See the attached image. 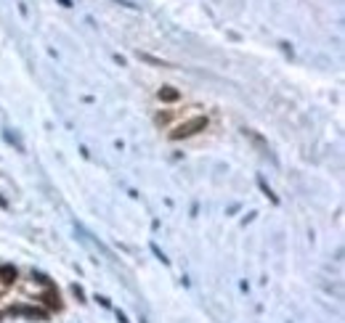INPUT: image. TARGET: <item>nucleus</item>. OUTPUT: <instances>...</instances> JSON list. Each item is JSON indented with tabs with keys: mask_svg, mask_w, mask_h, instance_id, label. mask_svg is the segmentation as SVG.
I'll use <instances>...</instances> for the list:
<instances>
[{
	"mask_svg": "<svg viewBox=\"0 0 345 323\" xmlns=\"http://www.w3.org/2000/svg\"><path fill=\"white\" fill-rule=\"evenodd\" d=\"M204 127H207V117H191V119L181 122V125L170 133V141H183V138H191V135L202 133Z\"/></svg>",
	"mask_w": 345,
	"mask_h": 323,
	"instance_id": "nucleus-1",
	"label": "nucleus"
},
{
	"mask_svg": "<svg viewBox=\"0 0 345 323\" xmlns=\"http://www.w3.org/2000/svg\"><path fill=\"white\" fill-rule=\"evenodd\" d=\"M11 315H27V318H37V320H48V312L40 307H11Z\"/></svg>",
	"mask_w": 345,
	"mask_h": 323,
	"instance_id": "nucleus-2",
	"label": "nucleus"
},
{
	"mask_svg": "<svg viewBox=\"0 0 345 323\" xmlns=\"http://www.w3.org/2000/svg\"><path fill=\"white\" fill-rule=\"evenodd\" d=\"M45 304H48L51 310H61V297H59V291L56 289H48V291H43V297H40Z\"/></svg>",
	"mask_w": 345,
	"mask_h": 323,
	"instance_id": "nucleus-3",
	"label": "nucleus"
},
{
	"mask_svg": "<svg viewBox=\"0 0 345 323\" xmlns=\"http://www.w3.org/2000/svg\"><path fill=\"white\" fill-rule=\"evenodd\" d=\"M157 96H160V101H167V104H173V101H178V98H181V93H178L175 88H170V85L160 88V93H157Z\"/></svg>",
	"mask_w": 345,
	"mask_h": 323,
	"instance_id": "nucleus-4",
	"label": "nucleus"
},
{
	"mask_svg": "<svg viewBox=\"0 0 345 323\" xmlns=\"http://www.w3.org/2000/svg\"><path fill=\"white\" fill-rule=\"evenodd\" d=\"M0 281H3V283H14L16 281V267L14 265H0Z\"/></svg>",
	"mask_w": 345,
	"mask_h": 323,
	"instance_id": "nucleus-5",
	"label": "nucleus"
},
{
	"mask_svg": "<svg viewBox=\"0 0 345 323\" xmlns=\"http://www.w3.org/2000/svg\"><path fill=\"white\" fill-rule=\"evenodd\" d=\"M258 186H260V191H263V193H266V196H268V199H271V201H274V204H279V199H276V193H274L271 188H268V186H266V180H258Z\"/></svg>",
	"mask_w": 345,
	"mask_h": 323,
	"instance_id": "nucleus-6",
	"label": "nucleus"
},
{
	"mask_svg": "<svg viewBox=\"0 0 345 323\" xmlns=\"http://www.w3.org/2000/svg\"><path fill=\"white\" fill-rule=\"evenodd\" d=\"M72 291H74V297H77V299H82V297H85V294H82V289H80V286H77V283H74V286H72Z\"/></svg>",
	"mask_w": 345,
	"mask_h": 323,
	"instance_id": "nucleus-7",
	"label": "nucleus"
},
{
	"mask_svg": "<svg viewBox=\"0 0 345 323\" xmlns=\"http://www.w3.org/2000/svg\"><path fill=\"white\" fill-rule=\"evenodd\" d=\"M114 3H120V6H125V8H136V3H130V0H114Z\"/></svg>",
	"mask_w": 345,
	"mask_h": 323,
	"instance_id": "nucleus-8",
	"label": "nucleus"
},
{
	"mask_svg": "<svg viewBox=\"0 0 345 323\" xmlns=\"http://www.w3.org/2000/svg\"><path fill=\"white\" fill-rule=\"evenodd\" d=\"M117 318H120V323H130V320H128V318L123 315V312H117Z\"/></svg>",
	"mask_w": 345,
	"mask_h": 323,
	"instance_id": "nucleus-9",
	"label": "nucleus"
},
{
	"mask_svg": "<svg viewBox=\"0 0 345 323\" xmlns=\"http://www.w3.org/2000/svg\"><path fill=\"white\" fill-rule=\"evenodd\" d=\"M59 3H61V6H72V0H59Z\"/></svg>",
	"mask_w": 345,
	"mask_h": 323,
	"instance_id": "nucleus-10",
	"label": "nucleus"
}]
</instances>
